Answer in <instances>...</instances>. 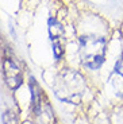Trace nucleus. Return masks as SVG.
Listing matches in <instances>:
<instances>
[{
  "instance_id": "f257e3e1",
  "label": "nucleus",
  "mask_w": 123,
  "mask_h": 124,
  "mask_svg": "<svg viewBox=\"0 0 123 124\" xmlns=\"http://www.w3.org/2000/svg\"><path fill=\"white\" fill-rule=\"evenodd\" d=\"M53 89L55 92V96L60 100L74 104L80 100L83 92L85 90V84L79 73L65 70L57 77Z\"/></svg>"
},
{
  "instance_id": "f03ea898",
  "label": "nucleus",
  "mask_w": 123,
  "mask_h": 124,
  "mask_svg": "<svg viewBox=\"0 0 123 124\" xmlns=\"http://www.w3.org/2000/svg\"><path fill=\"white\" fill-rule=\"evenodd\" d=\"M105 55V40L100 37L88 35L80 39V57L83 65L89 69H97Z\"/></svg>"
},
{
  "instance_id": "7ed1b4c3",
  "label": "nucleus",
  "mask_w": 123,
  "mask_h": 124,
  "mask_svg": "<svg viewBox=\"0 0 123 124\" xmlns=\"http://www.w3.org/2000/svg\"><path fill=\"white\" fill-rule=\"evenodd\" d=\"M3 74L8 88L18 89L22 85V71L19 66L11 58H4L3 61Z\"/></svg>"
},
{
  "instance_id": "20e7f679",
  "label": "nucleus",
  "mask_w": 123,
  "mask_h": 124,
  "mask_svg": "<svg viewBox=\"0 0 123 124\" xmlns=\"http://www.w3.org/2000/svg\"><path fill=\"white\" fill-rule=\"evenodd\" d=\"M30 89H31V107H33V111L37 116H41L43 113L42 92L39 90V86H38L34 78L30 80Z\"/></svg>"
},
{
  "instance_id": "39448f33",
  "label": "nucleus",
  "mask_w": 123,
  "mask_h": 124,
  "mask_svg": "<svg viewBox=\"0 0 123 124\" xmlns=\"http://www.w3.org/2000/svg\"><path fill=\"white\" fill-rule=\"evenodd\" d=\"M49 34L52 42H61V38L64 37V28L55 19H49Z\"/></svg>"
},
{
  "instance_id": "423d86ee",
  "label": "nucleus",
  "mask_w": 123,
  "mask_h": 124,
  "mask_svg": "<svg viewBox=\"0 0 123 124\" xmlns=\"http://www.w3.org/2000/svg\"><path fill=\"white\" fill-rule=\"evenodd\" d=\"M3 123L4 124H19L18 116H16L12 111H7L3 115Z\"/></svg>"
},
{
  "instance_id": "0eeeda50",
  "label": "nucleus",
  "mask_w": 123,
  "mask_h": 124,
  "mask_svg": "<svg viewBox=\"0 0 123 124\" xmlns=\"http://www.w3.org/2000/svg\"><path fill=\"white\" fill-rule=\"evenodd\" d=\"M53 51H54V55L55 58H60L64 53V50H62V43L61 42H54L53 43Z\"/></svg>"
},
{
  "instance_id": "6e6552de",
  "label": "nucleus",
  "mask_w": 123,
  "mask_h": 124,
  "mask_svg": "<svg viewBox=\"0 0 123 124\" xmlns=\"http://www.w3.org/2000/svg\"><path fill=\"white\" fill-rule=\"evenodd\" d=\"M105 1H116V0H105Z\"/></svg>"
},
{
  "instance_id": "1a4fd4ad",
  "label": "nucleus",
  "mask_w": 123,
  "mask_h": 124,
  "mask_svg": "<svg viewBox=\"0 0 123 124\" xmlns=\"http://www.w3.org/2000/svg\"><path fill=\"white\" fill-rule=\"evenodd\" d=\"M23 124H31V123H28V121H25V123H23Z\"/></svg>"
}]
</instances>
